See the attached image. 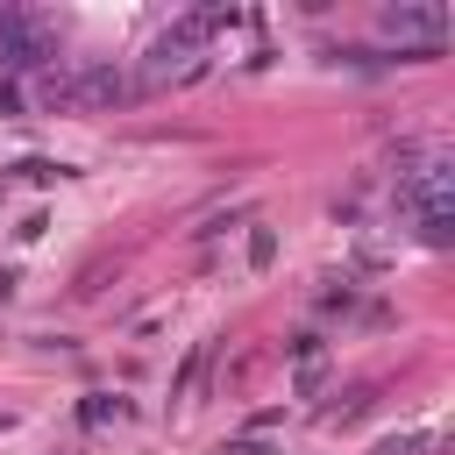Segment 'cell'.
Wrapping results in <instances>:
<instances>
[{
  "instance_id": "3",
  "label": "cell",
  "mask_w": 455,
  "mask_h": 455,
  "mask_svg": "<svg viewBox=\"0 0 455 455\" xmlns=\"http://www.w3.org/2000/svg\"><path fill=\"white\" fill-rule=\"evenodd\" d=\"M78 419H85V427H121V419H128V398H121V391H85V398H78Z\"/></svg>"
},
{
  "instance_id": "6",
  "label": "cell",
  "mask_w": 455,
  "mask_h": 455,
  "mask_svg": "<svg viewBox=\"0 0 455 455\" xmlns=\"http://www.w3.org/2000/svg\"><path fill=\"white\" fill-rule=\"evenodd\" d=\"M320 313H355V277H327V291H320Z\"/></svg>"
},
{
  "instance_id": "4",
  "label": "cell",
  "mask_w": 455,
  "mask_h": 455,
  "mask_svg": "<svg viewBox=\"0 0 455 455\" xmlns=\"http://www.w3.org/2000/svg\"><path fill=\"white\" fill-rule=\"evenodd\" d=\"M370 405H377V384H355V391H348V398H341V405H327V412H320V419H327V427H355V419H363V412H370Z\"/></svg>"
},
{
  "instance_id": "1",
  "label": "cell",
  "mask_w": 455,
  "mask_h": 455,
  "mask_svg": "<svg viewBox=\"0 0 455 455\" xmlns=\"http://www.w3.org/2000/svg\"><path fill=\"white\" fill-rule=\"evenodd\" d=\"M377 28H384V36H398V50L412 43L419 57H441V43H448V7L398 0V7H377Z\"/></svg>"
},
{
  "instance_id": "2",
  "label": "cell",
  "mask_w": 455,
  "mask_h": 455,
  "mask_svg": "<svg viewBox=\"0 0 455 455\" xmlns=\"http://www.w3.org/2000/svg\"><path fill=\"white\" fill-rule=\"evenodd\" d=\"M135 85L121 78V64H78L71 71V107H121Z\"/></svg>"
},
{
  "instance_id": "11",
  "label": "cell",
  "mask_w": 455,
  "mask_h": 455,
  "mask_svg": "<svg viewBox=\"0 0 455 455\" xmlns=\"http://www.w3.org/2000/svg\"><path fill=\"white\" fill-rule=\"evenodd\" d=\"M370 455H419V434H391V441H377Z\"/></svg>"
},
{
  "instance_id": "5",
  "label": "cell",
  "mask_w": 455,
  "mask_h": 455,
  "mask_svg": "<svg viewBox=\"0 0 455 455\" xmlns=\"http://www.w3.org/2000/svg\"><path fill=\"white\" fill-rule=\"evenodd\" d=\"M270 263H277V228H270V220H249V270L263 277Z\"/></svg>"
},
{
  "instance_id": "9",
  "label": "cell",
  "mask_w": 455,
  "mask_h": 455,
  "mask_svg": "<svg viewBox=\"0 0 455 455\" xmlns=\"http://www.w3.org/2000/svg\"><path fill=\"white\" fill-rule=\"evenodd\" d=\"M213 455H284V448H270V441H263V434H249V441H220V448H213Z\"/></svg>"
},
{
  "instance_id": "12",
  "label": "cell",
  "mask_w": 455,
  "mask_h": 455,
  "mask_svg": "<svg viewBox=\"0 0 455 455\" xmlns=\"http://www.w3.org/2000/svg\"><path fill=\"white\" fill-rule=\"evenodd\" d=\"M0 299H14V270H0Z\"/></svg>"
},
{
  "instance_id": "7",
  "label": "cell",
  "mask_w": 455,
  "mask_h": 455,
  "mask_svg": "<svg viewBox=\"0 0 455 455\" xmlns=\"http://www.w3.org/2000/svg\"><path fill=\"white\" fill-rule=\"evenodd\" d=\"M14 171H21V178H36V185H50V178H64V164H50V156H21Z\"/></svg>"
},
{
  "instance_id": "10",
  "label": "cell",
  "mask_w": 455,
  "mask_h": 455,
  "mask_svg": "<svg viewBox=\"0 0 455 455\" xmlns=\"http://www.w3.org/2000/svg\"><path fill=\"white\" fill-rule=\"evenodd\" d=\"M327 384V363H299V398H313Z\"/></svg>"
},
{
  "instance_id": "8",
  "label": "cell",
  "mask_w": 455,
  "mask_h": 455,
  "mask_svg": "<svg viewBox=\"0 0 455 455\" xmlns=\"http://www.w3.org/2000/svg\"><path fill=\"white\" fill-rule=\"evenodd\" d=\"M28 114V100H21V85L14 78H0V121H21Z\"/></svg>"
}]
</instances>
